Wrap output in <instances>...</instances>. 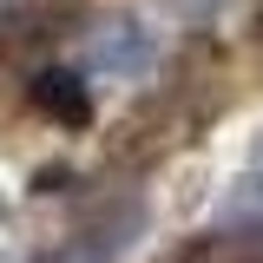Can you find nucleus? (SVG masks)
<instances>
[{"mask_svg": "<svg viewBox=\"0 0 263 263\" xmlns=\"http://www.w3.org/2000/svg\"><path fill=\"white\" fill-rule=\"evenodd\" d=\"M257 46H263V0H257Z\"/></svg>", "mask_w": 263, "mask_h": 263, "instance_id": "obj_5", "label": "nucleus"}, {"mask_svg": "<svg viewBox=\"0 0 263 263\" xmlns=\"http://www.w3.org/2000/svg\"><path fill=\"white\" fill-rule=\"evenodd\" d=\"M138 230H145V197H112V204L92 211L46 263H119L132 243H138Z\"/></svg>", "mask_w": 263, "mask_h": 263, "instance_id": "obj_2", "label": "nucleus"}, {"mask_svg": "<svg viewBox=\"0 0 263 263\" xmlns=\"http://www.w3.org/2000/svg\"><path fill=\"white\" fill-rule=\"evenodd\" d=\"M86 66L112 72V79H145L158 66V27L138 20V13H105L86 33Z\"/></svg>", "mask_w": 263, "mask_h": 263, "instance_id": "obj_1", "label": "nucleus"}, {"mask_svg": "<svg viewBox=\"0 0 263 263\" xmlns=\"http://www.w3.org/2000/svg\"><path fill=\"white\" fill-rule=\"evenodd\" d=\"M27 99H33V112H40L46 125H66V132H79L92 119V86H86L79 66H40Z\"/></svg>", "mask_w": 263, "mask_h": 263, "instance_id": "obj_3", "label": "nucleus"}, {"mask_svg": "<svg viewBox=\"0 0 263 263\" xmlns=\"http://www.w3.org/2000/svg\"><path fill=\"white\" fill-rule=\"evenodd\" d=\"M171 263H243L237 257V230H230V237H197V243H184Z\"/></svg>", "mask_w": 263, "mask_h": 263, "instance_id": "obj_4", "label": "nucleus"}]
</instances>
